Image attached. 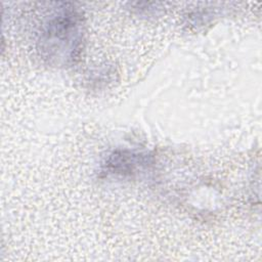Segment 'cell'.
I'll return each instance as SVG.
<instances>
[{
  "instance_id": "cell-1",
  "label": "cell",
  "mask_w": 262,
  "mask_h": 262,
  "mask_svg": "<svg viewBox=\"0 0 262 262\" xmlns=\"http://www.w3.org/2000/svg\"><path fill=\"white\" fill-rule=\"evenodd\" d=\"M85 41V20L82 12L70 3L55 7L42 23L37 50L52 67H70L80 57Z\"/></svg>"
},
{
  "instance_id": "cell-2",
  "label": "cell",
  "mask_w": 262,
  "mask_h": 262,
  "mask_svg": "<svg viewBox=\"0 0 262 262\" xmlns=\"http://www.w3.org/2000/svg\"><path fill=\"white\" fill-rule=\"evenodd\" d=\"M147 165V156L129 149L114 150L103 164L102 173L112 176H133L140 168Z\"/></svg>"
}]
</instances>
